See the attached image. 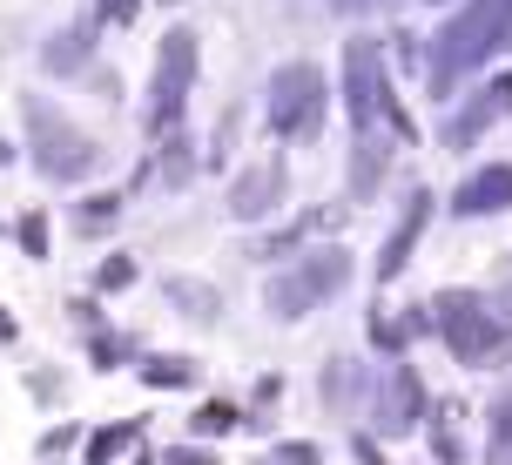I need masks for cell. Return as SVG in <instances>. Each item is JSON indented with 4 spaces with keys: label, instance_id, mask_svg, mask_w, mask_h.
Wrapping results in <instances>:
<instances>
[{
    "label": "cell",
    "instance_id": "6da1fadb",
    "mask_svg": "<svg viewBox=\"0 0 512 465\" xmlns=\"http://www.w3.org/2000/svg\"><path fill=\"white\" fill-rule=\"evenodd\" d=\"M492 48H512V0H472L459 21L445 27V48H438V81H452L459 68L486 61Z\"/></svg>",
    "mask_w": 512,
    "mask_h": 465
},
{
    "label": "cell",
    "instance_id": "7a4b0ae2",
    "mask_svg": "<svg viewBox=\"0 0 512 465\" xmlns=\"http://www.w3.org/2000/svg\"><path fill=\"white\" fill-rule=\"evenodd\" d=\"M317 108H324V88H317V75H310V68H290V75L277 81L270 122H277L283 135H310V129H317Z\"/></svg>",
    "mask_w": 512,
    "mask_h": 465
},
{
    "label": "cell",
    "instance_id": "3957f363",
    "mask_svg": "<svg viewBox=\"0 0 512 465\" xmlns=\"http://www.w3.org/2000/svg\"><path fill=\"white\" fill-rule=\"evenodd\" d=\"M337 284H344V257H317V263H304L297 277H283V284L270 290V304H277L283 317H297L304 304H317V297H331Z\"/></svg>",
    "mask_w": 512,
    "mask_h": 465
},
{
    "label": "cell",
    "instance_id": "277c9868",
    "mask_svg": "<svg viewBox=\"0 0 512 465\" xmlns=\"http://www.w3.org/2000/svg\"><path fill=\"white\" fill-rule=\"evenodd\" d=\"M445 331H452V344H459L465 358H486L492 344H499V324H486V310L465 304V297H445Z\"/></svg>",
    "mask_w": 512,
    "mask_h": 465
},
{
    "label": "cell",
    "instance_id": "5b68a950",
    "mask_svg": "<svg viewBox=\"0 0 512 465\" xmlns=\"http://www.w3.org/2000/svg\"><path fill=\"white\" fill-rule=\"evenodd\" d=\"M182 81H189V34H176L169 41V54H162V102H155V115H176V102H182Z\"/></svg>",
    "mask_w": 512,
    "mask_h": 465
},
{
    "label": "cell",
    "instance_id": "8992f818",
    "mask_svg": "<svg viewBox=\"0 0 512 465\" xmlns=\"http://www.w3.org/2000/svg\"><path fill=\"white\" fill-rule=\"evenodd\" d=\"M499 203H512V169H486L459 189V209H499Z\"/></svg>",
    "mask_w": 512,
    "mask_h": 465
},
{
    "label": "cell",
    "instance_id": "52a82bcc",
    "mask_svg": "<svg viewBox=\"0 0 512 465\" xmlns=\"http://www.w3.org/2000/svg\"><path fill=\"white\" fill-rule=\"evenodd\" d=\"M270 196H277V169H256V176L236 189V216H256V209H270Z\"/></svg>",
    "mask_w": 512,
    "mask_h": 465
}]
</instances>
